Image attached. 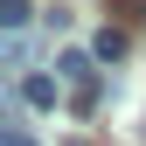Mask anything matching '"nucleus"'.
<instances>
[{
	"mask_svg": "<svg viewBox=\"0 0 146 146\" xmlns=\"http://www.w3.org/2000/svg\"><path fill=\"white\" fill-rule=\"evenodd\" d=\"M90 56H98V63H118V56H125V35H118V28H104L98 42H90Z\"/></svg>",
	"mask_w": 146,
	"mask_h": 146,
	"instance_id": "4",
	"label": "nucleus"
},
{
	"mask_svg": "<svg viewBox=\"0 0 146 146\" xmlns=\"http://www.w3.org/2000/svg\"><path fill=\"white\" fill-rule=\"evenodd\" d=\"M56 98H63V77H42V70H35V77L21 84V104H28V111H56Z\"/></svg>",
	"mask_w": 146,
	"mask_h": 146,
	"instance_id": "2",
	"label": "nucleus"
},
{
	"mask_svg": "<svg viewBox=\"0 0 146 146\" xmlns=\"http://www.w3.org/2000/svg\"><path fill=\"white\" fill-rule=\"evenodd\" d=\"M56 77H63L70 104H77L84 118L98 111V56H84V49H63V56H56Z\"/></svg>",
	"mask_w": 146,
	"mask_h": 146,
	"instance_id": "1",
	"label": "nucleus"
},
{
	"mask_svg": "<svg viewBox=\"0 0 146 146\" xmlns=\"http://www.w3.org/2000/svg\"><path fill=\"white\" fill-rule=\"evenodd\" d=\"M35 21V0H0V35H21Z\"/></svg>",
	"mask_w": 146,
	"mask_h": 146,
	"instance_id": "3",
	"label": "nucleus"
},
{
	"mask_svg": "<svg viewBox=\"0 0 146 146\" xmlns=\"http://www.w3.org/2000/svg\"><path fill=\"white\" fill-rule=\"evenodd\" d=\"M0 146H35V139L21 132V125H7V132H0Z\"/></svg>",
	"mask_w": 146,
	"mask_h": 146,
	"instance_id": "5",
	"label": "nucleus"
}]
</instances>
